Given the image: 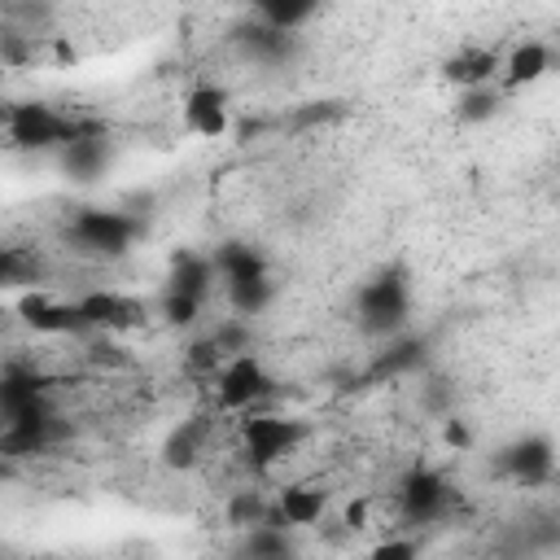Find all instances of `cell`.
Instances as JSON below:
<instances>
[{
  "label": "cell",
  "instance_id": "obj_1",
  "mask_svg": "<svg viewBox=\"0 0 560 560\" xmlns=\"http://www.w3.org/2000/svg\"><path fill=\"white\" fill-rule=\"evenodd\" d=\"M302 438H306V424L293 416H280V411H249L241 420V446L258 472L289 459L302 446Z\"/></svg>",
  "mask_w": 560,
  "mask_h": 560
},
{
  "label": "cell",
  "instance_id": "obj_2",
  "mask_svg": "<svg viewBox=\"0 0 560 560\" xmlns=\"http://www.w3.org/2000/svg\"><path fill=\"white\" fill-rule=\"evenodd\" d=\"M140 236V223L122 210H105V206H88L70 219V241L83 254H101V258H118L131 249V241Z\"/></svg>",
  "mask_w": 560,
  "mask_h": 560
},
{
  "label": "cell",
  "instance_id": "obj_3",
  "mask_svg": "<svg viewBox=\"0 0 560 560\" xmlns=\"http://www.w3.org/2000/svg\"><path fill=\"white\" fill-rule=\"evenodd\" d=\"M79 127L83 122H70L66 114H57L44 101H22V105H9L4 136L13 149H61L66 140L79 136Z\"/></svg>",
  "mask_w": 560,
  "mask_h": 560
},
{
  "label": "cell",
  "instance_id": "obj_4",
  "mask_svg": "<svg viewBox=\"0 0 560 560\" xmlns=\"http://www.w3.org/2000/svg\"><path fill=\"white\" fill-rule=\"evenodd\" d=\"M407 306H411V289L398 271H385V276H376L359 289V324L376 337L398 332L407 324Z\"/></svg>",
  "mask_w": 560,
  "mask_h": 560
},
{
  "label": "cell",
  "instance_id": "obj_5",
  "mask_svg": "<svg viewBox=\"0 0 560 560\" xmlns=\"http://www.w3.org/2000/svg\"><path fill=\"white\" fill-rule=\"evenodd\" d=\"M267 394H271V376L258 363V354H232L228 363H219V372H214V398H219L223 411L249 416Z\"/></svg>",
  "mask_w": 560,
  "mask_h": 560
},
{
  "label": "cell",
  "instance_id": "obj_6",
  "mask_svg": "<svg viewBox=\"0 0 560 560\" xmlns=\"http://www.w3.org/2000/svg\"><path fill=\"white\" fill-rule=\"evenodd\" d=\"M451 508V486L446 477H438L433 468H411L398 486V512L411 525H429Z\"/></svg>",
  "mask_w": 560,
  "mask_h": 560
},
{
  "label": "cell",
  "instance_id": "obj_7",
  "mask_svg": "<svg viewBox=\"0 0 560 560\" xmlns=\"http://www.w3.org/2000/svg\"><path fill=\"white\" fill-rule=\"evenodd\" d=\"M179 118H184V127H188L192 136L219 140V136L228 131V122H232V101H228V92H223L219 83H197V88L184 96Z\"/></svg>",
  "mask_w": 560,
  "mask_h": 560
},
{
  "label": "cell",
  "instance_id": "obj_8",
  "mask_svg": "<svg viewBox=\"0 0 560 560\" xmlns=\"http://www.w3.org/2000/svg\"><path fill=\"white\" fill-rule=\"evenodd\" d=\"M324 512H328V490H319L311 481H293V486H280V494L271 499V521L267 525L302 529V525H315Z\"/></svg>",
  "mask_w": 560,
  "mask_h": 560
},
{
  "label": "cell",
  "instance_id": "obj_9",
  "mask_svg": "<svg viewBox=\"0 0 560 560\" xmlns=\"http://www.w3.org/2000/svg\"><path fill=\"white\" fill-rule=\"evenodd\" d=\"M18 315L26 328L35 332H48V337H66V332H83V319H79V306L74 302H61L52 293H26L18 302Z\"/></svg>",
  "mask_w": 560,
  "mask_h": 560
},
{
  "label": "cell",
  "instance_id": "obj_10",
  "mask_svg": "<svg viewBox=\"0 0 560 560\" xmlns=\"http://www.w3.org/2000/svg\"><path fill=\"white\" fill-rule=\"evenodd\" d=\"M74 306H79L83 328H131L144 315L140 302H131V298H122L114 289H92V293L74 298Z\"/></svg>",
  "mask_w": 560,
  "mask_h": 560
},
{
  "label": "cell",
  "instance_id": "obj_11",
  "mask_svg": "<svg viewBox=\"0 0 560 560\" xmlns=\"http://www.w3.org/2000/svg\"><path fill=\"white\" fill-rule=\"evenodd\" d=\"M503 468L516 486H547L551 472H556V451L547 438H521L508 455H503Z\"/></svg>",
  "mask_w": 560,
  "mask_h": 560
},
{
  "label": "cell",
  "instance_id": "obj_12",
  "mask_svg": "<svg viewBox=\"0 0 560 560\" xmlns=\"http://www.w3.org/2000/svg\"><path fill=\"white\" fill-rule=\"evenodd\" d=\"M105 166H109V144H105L101 131L79 127V136L61 144V171L70 179H96Z\"/></svg>",
  "mask_w": 560,
  "mask_h": 560
},
{
  "label": "cell",
  "instance_id": "obj_13",
  "mask_svg": "<svg viewBox=\"0 0 560 560\" xmlns=\"http://www.w3.org/2000/svg\"><path fill=\"white\" fill-rule=\"evenodd\" d=\"M547 70H551V48L538 44V39H525V44H516L508 57H499V79H503V88H529V83H538Z\"/></svg>",
  "mask_w": 560,
  "mask_h": 560
},
{
  "label": "cell",
  "instance_id": "obj_14",
  "mask_svg": "<svg viewBox=\"0 0 560 560\" xmlns=\"http://www.w3.org/2000/svg\"><path fill=\"white\" fill-rule=\"evenodd\" d=\"M210 289H214V267H210V258H201V254H179L175 267H171L166 293H171V298H184V302H192V306H206Z\"/></svg>",
  "mask_w": 560,
  "mask_h": 560
},
{
  "label": "cell",
  "instance_id": "obj_15",
  "mask_svg": "<svg viewBox=\"0 0 560 560\" xmlns=\"http://www.w3.org/2000/svg\"><path fill=\"white\" fill-rule=\"evenodd\" d=\"M494 74H499V52H494V48H459V52L446 61V79L459 83L464 92H468V88H490Z\"/></svg>",
  "mask_w": 560,
  "mask_h": 560
},
{
  "label": "cell",
  "instance_id": "obj_16",
  "mask_svg": "<svg viewBox=\"0 0 560 560\" xmlns=\"http://www.w3.org/2000/svg\"><path fill=\"white\" fill-rule=\"evenodd\" d=\"M245 560H293L289 529H280V525L245 529Z\"/></svg>",
  "mask_w": 560,
  "mask_h": 560
},
{
  "label": "cell",
  "instance_id": "obj_17",
  "mask_svg": "<svg viewBox=\"0 0 560 560\" xmlns=\"http://www.w3.org/2000/svg\"><path fill=\"white\" fill-rule=\"evenodd\" d=\"M271 521V499L258 494V490H232L228 499V525L236 529H258Z\"/></svg>",
  "mask_w": 560,
  "mask_h": 560
},
{
  "label": "cell",
  "instance_id": "obj_18",
  "mask_svg": "<svg viewBox=\"0 0 560 560\" xmlns=\"http://www.w3.org/2000/svg\"><path fill=\"white\" fill-rule=\"evenodd\" d=\"M201 455H206V424H201V420L179 424V429L166 438V459H171L175 468H192Z\"/></svg>",
  "mask_w": 560,
  "mask_h": 560
},
{
  "label": "cell",
  "instance_id": "obj_19",
  "mask_svg": "<svg viewBox=\"0 0 560 560\" xmlns=\"http://www.w3.org/2000/svg\"><path fill=\"white\" fill-rule=\"evenodd\" d=\"M271 298H276V284H271V276H258V280H241V284H228V302H232V311L245 319V315H258V311H267L271 306Z\"/></svg>",
  "mask_w": 560,
  "mask_h": 560
},
{
  "label": "cell",
  "instance_id": "obj_20",
  "mask_svg": "<svg viewBox=\"0 0 560 560\" xmlns=\"http://www.w3.org/2000/svg\"><path fill=\"white\" fill-rule=\"evenodd\" d=\"M315 18V4H289V0H280V4H262L258 9V22L267 26V31H280V35H293L298 26H306Z\"/></svg>",
  "mask_w": 560,
  "mask_h": 560
},
{
  "label": "cell",
  "instance_id": "obj_21",
  "mask_svg": "<svg viewBox=\"0 0 560 560\" xmlns=\"http://www.w3.org/2000/svg\"><path fill=\"white\" fill-rule=\"evenodd\" d=\"M35 280V258L18 245H0V289L9 284H31Z\"/></svg>",
  "mask_w": 560,
  "mask_h": 560
},
{
  "label": "cell",
  "instance_id": "obj_22",
  "mask_svg": "<svg viewBox=\"0 0 560 560\" xmlns=\"http://www.w3.org/2000/svg\"><path fill=\"white\" fill-rule=\"evenodd\" d=\"M494 109H499V92L494 88H468L464 101H459V118L464 122H486V118H494Z\"/></svg>",
  "mask_w": 560,
  "mask_h": 560
},
{
  "label": "cell",
  "instance_id": "obj_23",
  "mask_svg": "<svg viewBox=\"0 0 560 560\" xmlns=\"http://www.w3.org/2000/svg\"><path fill=\"white\" fill-rule=\"evenodd\" d=\"M363 560H420V547L411 538H381L363 551Z\"/></svg>",
  "mask_w": 560,
  "mask_h": 560
},
{
  "label": "cell",
  "instance_id": "obj_24",
  "mask_svg": "<svg viewBox=\"0 0 560 560\" xmlns=\"http://www.w3.org/2000/svg\"><path fill=\"white\" fill-rule=\"evenodd\" d=\"M420 363V341H398L381 354V372H402V368H416Z\"/></svg>",
  "mask_w": 560,
  "mask_h": 560
},
{
  "label": "cell",
  "instance_id": "obj_25",
  "mask_svg": "<svg viewBox=\"0 0 560 560\" xmlns=\"http://www.w3.org/2000/svg\"><path fill=\"white\" fill-rule=\"evenodd\" d=\"M442 438H446L451 446H459V451H468V446H472V433H468V424H464V420H455V416L446 420V429H442Z\"/></svg>",
  "mask_w": 560,
  "mask_h": 560
},
{
  "label": "cell",
  "instance_id": "obj_26",
  "mask_svg": "<svg viewBox=\"0 0 560 560\" xmlns=\"http://www.w3.org/2000/svg\"><path fill=\"white\" fill-rule=\"evenodd\" d=\"M346 525H350V529H363V525H368V499H354V503L346 508Z\"/></svg>",
  "mask_w": 560,
  "mask_h": 560
},
{
  "label": "cell",
  "instance_id": "obj_27",
  "mask_svg": "<svg viewBox=\"0 0 560 560\" xmlns=\"http://www.w3.org/2000/svg\"><path fill=\"white\" fill-rule=\"evenodd\" d=\"M4 122H9V105L0 101V131H4Z\"/></svg>",
  "mask_w": 560,
  "mask_h": 560
},
{
  "label": "cell",
  "instance_id": "obj_28",
  "mask_svg": "<svg viewBox=\"0 0 560 560\" xmlns=\"http://www.w3.org/2000/svg\"><path fill=\"white\" fill-rule=\"evenodd\" d=\"M0 88H4V66H0Z\"/></svg>",
  "mask_w": 560,
  "mask_h": 560
}]
</instances>
